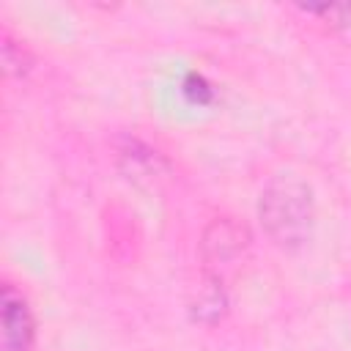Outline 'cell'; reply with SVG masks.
<instances>
[{"instance_id": "obj_1", "label": "cell", "mask_w": 351, "mask_h": 351, "mask_svg": "<svg viewBox=\"0 0 351 351\" xmlns=\"http://www.w3.org/2000/svg\"><path fill=\"white\" fill-rule=\"evenodd\" d=\"M258 214L269 239L282 250L304 247L315 225L313 189L296 176H274L261 192Z\"/></svg>"}, {"instance_id": "obj_2", "label": "cell", "mask_w": 351, "mask_h": 351, "mask_svg": "<svg viewBox=\"0 0 351 351\" xmlns=\"http://www.w3.org/2000/svg\"><path fill=\"white\" fill-rule=\"evenodd\" d=\"M0 304H3V348L30 351L36 340V321H33L27 299L11 282H3Z\"/></svg>"}, {"instance_id": "obj_3", "label": "cell", "mask_w": 351, "mask_h": 351, "mask_svg": "<svg viewBox=\"0 0 351 351\" xmlns=\"http://www.w3.org/2000/svg\"><path fill=\"white\" fill-rule=\"evenodd\" d=\"M211 233H206V239H203V250H206V258L208 261H230V258H236V255H241V250L247 247V230L241 228V225H236V222H228V219H222V222H214L211 228H208Z\"/></svg>"}, {"instance_id": "obj_4", "label": "cell", "mask_w": 351, "mask_h": 351, "mask_svg": "<svg viewBox=\"0 0 351 351\" xmlns=\"http://www.w3.org/2000/svg\"><path fill=\"white\" fill-rule=\"evenodd\" d=\"M184 90H186V93H192L197 101H208V99H211V88L206 85V80H203L200 74H189V77H186Z\"/></svg>"}]
</instances>
